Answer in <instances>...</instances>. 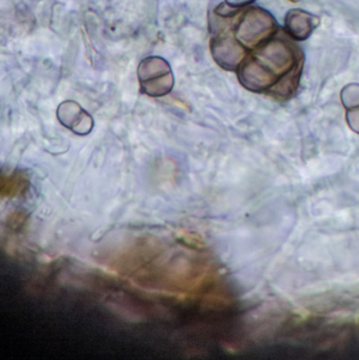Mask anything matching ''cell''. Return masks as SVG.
<instances>
[{
  "instance_id": "1",
  "label": "cell",
  "mask_w": 359,
  "mask_h": 360,
  "mask_svg": "<svg viewBox=\"0 0 359 360\" xmlns=\"http://www.w3.org/2000/svg\"><path fill=\"white\" fill-rule=\"evenodd\" d=\"M303 67V54L280 30L245 58L238 68L243 87L265 92L277 100L295 94Z\"/></svg>"
},
{
  "instance_id": "2",
  "label": "cell",
  "mask_w": 359,
  "mask_h": 360,
  "mask_svg": "<svg viewBox=\"0 0 359 360\" xmlns=\"http://www.w3.org/2000/svg\"><path fill=\"white\" fill-rule=\"evenodd\" d=\"M137 77L141 94L152 98L166 96L173 87L170 66L158 56L144 58L137 68Z\"/></svg>"
},
{
  "instance_id": "3",
  "label": "cell",
  "mask_w": 359,
  "mask_h": 360,
  "mask_svg": "<svg viewBox=\"0 0 359 360\" xmlns=\"http://www.w3.org/2000/svg\"><path fill=\"white\" fill-rule=\"evenodd\" d=\"M258 31L266 37H274L279 31L278 25L267 12L259 8H251L241 16L234 34L241 44H244L247 47H256L264 43L263 39L258 35Z\"/></svg>"
},
{
  "instance_id": "4",
  "label": "cell",
  "mask_w": 359,
  "mask_h": 360,
  "mask_svg": "<svg viewBox=\"0 0 359 360\" xmlns=\"http://www.w3.org/2000/svg\"><path fill=\"white\" fill-rule=\"evenodd\" d=\"M210 49L215 62L225 70H236L246 58L240 41L230 34H219L213 37Z\"/></svg>"
},
{
  "instance_id": "5",
  "label": "cell",
  "mask_w": 359,
  "mask_h": 360,
  "mask_svg": "<svg viewBox=\"0 0 359 360\" xmlns=\"http://www.w3.org/2000/svg\"><path fill=\"white\" fill-rule=\"evenodd\" d=\"M57 119L61 125L77 136H87L92 131V117L73 101H65L57 108Z\"/></svg>"
},
{
  "instance_id": "6",
  "label": "cell",
  "mask_w": 359,
  "mask_h": 360,
  "mask_svg": "<svg viewBox=\"0 0 359 360\" xmlns=\"http://www.w3.org/2000/svg\"><path fill=\"white\" fill-rule=\"evenodd\" d=\"M287 33L298 41H303L310 37L312 31L318 26L319 20L316 16L306 12L294 10L286 15Z\"/></svg>"
},
{
  "instance_id": "7",
  "label": "cell",
  "mask_w": 359,
  "mask_h": 360,
  "mask_svg": "<svg viewBox=\"0 0 359 360\" xmlns=\"http://www.w3.org/2000/svg\"><path fill=\"white\" fill-rule=\"evenodd\" d=\"M30 180L27 174L21 172L2 174L0 181V195L2 199H14L27 193Z\"/></svg>"
},
{
  "instance_id": "8",
  "label": "cell",
  "mask_w": 359,
  "mask_h": 360,
  "mask_svg": "<svg viewBox=\"0 0 359 360\" xmlns=\"http://www.w3.org/2000/svg\"><path fill=\"white\" fill-rule=\"evenodd\" d=\"M29 221V216L23 210H14L6 216V227L8 233L19 235L25 231Z\"/></svg>"
},
{
  "instance_id": "9",
  "label": "cell",
  "mask_w": 359,
  "mask_h": 360,
  "mask_svg": "<svg viewBox=\"0 0 359 360\" xmlns=\"http://www.w3.org/2000/svg\"><path fill=\"white\" fill-rule=\"evenodd\" d=\"M177 239L183 242L186 245L192 248H205L204 240L198 235V233H190V231H182L177 233Z\"/></svg>"
},
{
  "instance_id": "10",
  "label": "cell",
  "mask_w": 359,
  "mask_h": 360,
  "mask_svg": "<svg viewBox=\"0 0 359 360\" xmlns=\"http://www.w3.org/2000/svg\"><path fill=\"white\" fill-rule=\"evenodd\" d=\"M291 1H293V3H297L298 0H291Z\"/></svg>"
}]
</instances>
